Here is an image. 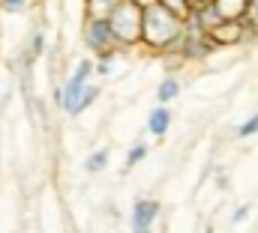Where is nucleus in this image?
Returning <instances> with one entry per match:
<instances>
[{
	"instance_id": "1",
	"label": "nucleus",
	"mask_w": 258,
	"mask_h": 233,
	"mask_svg": "<svg viewBox=\"0 0 258 233\" xmlns=\"http://www.w3.org/2000/svg\"><path fill=\"white\" fill-rule=\"evenodd\" d=\"M180 36H183V18L165 9L159 0L141 9V48H147L150 54L177 51Z\"/></svg>"
},
{
	"instance_id": "2",
	"label": "nucleus",
	"mask_w": 258,
	"mask_h": 233,
	"mask_svg": "<svg viewBox=\"0 0 258 233\" xmlns=\"http://www.w3.org/2000/svg\"><path fill=\"white\" fill-rule=\"evenodd\" d=\"M141 9L144 6H138L132 0H120L108 12V27L114 33V42H117L120 51L141 45Z\"/></svg>"
},
{
	"instance_id": "3",
	"label": "nucleus",
	"mask_w": 258,
	"mask_h": 233,
	"mask_svg": "<svg viewBox=\"0 0 258 233\" xmlns=\"http://www.w3.org/2000/svg\"><path fill=\"white\" fill-rule=\"evenodd\" d=\"M216 45H213V39H210V33H204L201 27H195L192 21H183V36H180V45H177V51L183 54V60L189 63V60H204L210 51H213Z\"/></svg>"
},
{
	"instance_id": "4",
	"label": "nucleus",
	"mask_w": 258,
	"mask_h": 233,
	"mask_svg": "<svg viewBox=\"0 0 258 233\" xmlns=\"http://www.w3.org/2000/svg\"><path fill=\"white\" fill-rule=\"evenodd\" d=\"M84 48L93 51V57L117 48L114 33L108 27V18H84Z\"/></svg>"
},
{
	"instance_id": "5",
	"label": "nucleus",
	"mask_w": 258,
	"mask_h": 233,
	"mask_svg": "<svg viewBox=\"0 0 258 233\" xmlns=\"http://www.w3.org/2000/svg\"><path fill=\"white\" fill-rule=\"evenodd\" d=\"M93 78V60H81L75 69H72V75L66 78V84L60 87V108H63L66 114H72V108H75V102H78V96H81V90L87 87V81Z\"/></svg>"
},
{
	"instance_id": "6",
	"label": "nucleus",
	"mask_w": 258,
	"mask_h": 233,
	"mask_svg": "<svg viewBox=\"0 0 258 233\" xmlns=\"http://www.w3.org/2000/svg\"><path fill=\"white\" fill-rule=\"evenodd\" d=\"M159 212H162L159 200H153V197H138V200L132 203V215H129L132 233H150L153 230V221L159 218Z\"/></svg>"
},
{
	"instance_id": "7",
	"label": "nucleus",
	"mask_w": 258,
	"mask_h": 233,
	"mask_svg": "<svg viewBox=\"0 0 258 233\" xmlns=\"http://www.w3.org/2000/svg\"><path fill=\"white\" fill-rule=\"evenodd\" d=\"M171 120H174L171 108L159 102V105L147 114V132H150L153 138H165V135H168V129H171Z\"/></svg>"
},
{
	"instance_id": "8",
	"label": "nucleus",
	"mask_w": 258,
	"mask_h": 233,
	"mask_svg": "<svg viewBox=\"0 0 258 233\" xmlns=\"http://www.w3.org/2000/svg\"><path fill=\"white\" fill-rule=\"evenodd\" d=\"M177 96H180V81H177L174 75H168V78L156 87V99H159L162 105H171Z\"/></svg>"
},
{
	"instance_id": "9",
	"label": "nucleus",
	"mask_w": 258,
	"mask_h": 233,
	"mask_svg": "<svg viewBox=\"0 0 258 233\" xmlns=\"http://www.w3.org/2000/svg\"><path fill=\"white\" fill-rule=\"evenodd\" d=\"M120 0H84V18H108Z\"/></svg>"
},
{
	"instance_id": "10",
	"label": "nucleus",
	"mask_w": 258,
	"mask_h": 233,
	"mask_svg": "<svg viewBox=\"0 0 258 233\" xmlns=\"http://www.w3.org/2000/svg\"><path fill=\"white\" fill-rule=\"evenodd\" d=\"M213 3L222 12V18H243L249 6V0H213Z\"/></svg>"
},
{
	"instance_id": "11",
	"label": "nucleus",
	"mask_w": 258,
	"mask_h": 233,
	"mask_svg": "<svg viewBox=\"0 0 258 233\" xmlns=\"http://www.w3.org/2000/svg\"><path fill=\"white\" fill-rule=\"evenodd\" d=\"M96 99H99V87L87 81V87L81 90V96H78V102H75V108H72V114H69V117H78V114H84V111H87V108H90V105H93Z\"/></svg>"
},
{
	"instance_id": "12",
	"label": "nucleus",
	"mask_w": 258,
	"mask_h": 233,
	"mask_svg": "<svg viewBox=\"0 0 258 233\" xmlns=\"http://www.w3.org/2000/svg\"><path fill=\"white\" fill-rule=\"evenodd\" d=\"M108 150H96V153H90L87 156V162H84V171L87 174H102L105 168H108Z\"/></svg>"
},
{
	"instance_id": "13",
	"label": "nucleus",
	"mask_w": 258,
	"mask_h": 233,
	"mask_svg": "<svg viewBox=\"0 0 258 233\" xmlns=\"http://www.w3.org/2000/svg\"><path fill=\"white\" fill-rule=\"evenodd\" d=\"M159 3H162L165 9H171V12H174L177 18H183V21L189 18V12L195 9V0H159Z\"/></svg>"
},
{
	"instance_id": "14",
	"label": "nucleus",
	"mask_w": 258,
	"mask_h": 233,
	"mask_svg": "<svg viewBox=\"0 0 258 233\" xmlns=\"http://www.w3.org/2000/svg\"><path fill=\"white\" fill-rule=\"evenodd\" d=\"M144 159H147V144H132V147H129V153H126V165H123V168L132 171V168H138Z\"/></svg>"
},
{
	"instance_id": "15",
	"label": "nucleus",
	"mask_w": 258,
	"mask_h": 233,
	"mask_svg": "<svg viewBox=\"0 0 258 233\" xmlns=\"http://www.w3.org/2000/svg\"><path fill=\"white\" fill-rule=\"evenodd\" d=\"M42 51H45V33H42V30H36V33L30 36V45H27V57L36 60V57H42Z\"/></svg>"
},
{
	"instance_id": "16",
	"label": "nucleus",
	"mask_w": 258,
	"mask_h": 233,
	"mask_svg": "<svg viewBox=\"0 0 258 233\" xmlns=\"http://www.w3.org/2000/svg\"><path fill=\"white\" fill-rule=\"evenodd\" d=\"M258 135V114H252L249 120H243L237 126V138H255Z\"/></svg>"
},
{
	"instance_id": "17",
	"label": "nucleus",
	"mask_w": 258,
	"mask_h": 233,
	"mask_svg": "<svg viewBox=\"0 0 258 233\" xmlns=\"http://www.w3.org/2000/svg\"><path fill=\"white\" fill-rule=\"evenodd\" d=\"M243 21L252 27L258 33V0H249V6H246V15H243Z\"/></svg>"
},
{
	"instance_id": "18",
	"label": "nucleus",
	"mask_w": 258,
	"mask_h": 233,
	"mask_svg": "<svg viewBox=\"0 0 258 233\" xmlns=\"http://www.w3.org/2000/svg\"><path fill=\"white\" fill-rule=\"evenodd\" d=\"M27 6V0H0V9L3 12H21Z\"/></svg>"
},
{
	"instance_id": "19",
	"label": "nucleus",
	"mask_w": 258,
	"mask_h": 233,
	"mask_svg": "<svg viewBox=\"0 0 258 233\" xmlns=\"http://www.w3.org/2000/svg\"><path fill=\"white\" fill-rule=\"evenodd\" d=\"M246 218H249V206H237V209L231 212V221H234V224H243Z\"/></svg>"
},
{
	"instance_id": "20",
	"label": "nucleus",
	"mask_w": 258,
	"mask_h": 233,
	"mask_svg": "<svg viewBox=\"0 0 258 233\" xmlns=\"http://www.w3.org/2000/svg\"><path fill=\"white\" fill-rule=\"evenodd\" d=\"M132 3H138V6H150V3H156V0H132Z\"/></svg>"
},
{
	"instance_id": "21",
	"label": "nucleus",
	"mask_w": 258,
	"mask_h": 233,
	"mask_svg": "<svg viewBox=\"0 0 258 233\" xmlns=\"http://www.w3.org/2000/svg\"><path fill=\"white\" fill-rule=\"evenodd\" d=\"M195 3H213V0H195Z\"/></svg>"
}]
</instances>
